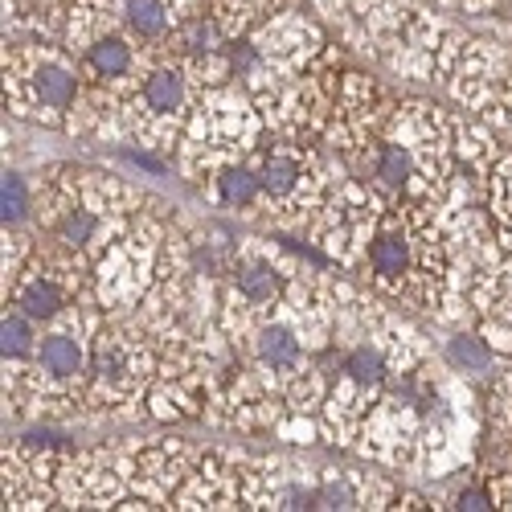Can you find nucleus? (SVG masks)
Segmentation results:
<instances>
[{
    "mask_svg": "<svg viewBox=\"0 0 512 512\" xmlns=\"http://www.w3.org/2000/svg\"><path fill=\"white\" fill-rule=\"evenodd\" d=\"M140 361H136V349L127 345L123 332H103L95 340V353H91V381L111 394L119 390H132L140 381Z\"/></svg>",
    "mask_w": 512,
    "mask_h": 512,
    "instance_id": "1",
    "label": "nucleus"
},
{
    "mask_svg": "<svg viewBox=\"0 0 512 512\" xmlns=\"http://www.w3.org/2000/svg\"><path fill=\"white\" fill-rule=\"evenodd\" d=\"M369 271L381 287L390 291H402L406 279L414 275V238L406 226H394V230H381L373 242H369Z\"/></svg>",
    "mask_w": 512,
    "mask_h": 512,
    "instance_id": "2",
    "label": "nucleus"
},
{
    "mask_svg": "<svg viewBox=\"0 0 512 512\" xmlns=\"http://www.w3.org/2000/svg\"><path fill=\"white\" fill-rule=\"evenodd\" d=\"M25 87H29L33 107H41L46 115H62V111H70L74 99H78V78H74V70L62 66L58 58L29 62V70H25Z\"/></svg>",
    "mask_w": 512,
    "mask_h": 512,
    "instance_id": "3",
    "label": "nucleus"
},
{
    "mask_svg": "<svg viewBox=\"0 0 512 512\" xmlns=\"http://www.w3.org/2000/svg\"><path fill=\"white\" fill-rule=\"evenodd\" d=\"M254 353H259V365L271 369L275 377H295L304 369V345L300 336H295L291 328L283 324H267L259 332V340H254Z\"/></svg>",
    "mask_w": 512,
    "mask_h": 512,
    "instance_id": "4",
    "label": "nucleus"
},
{
    "mask_svg": "<svg viewBox=\"0 0 512 512\" xmlns=\"http://www.w3.org/2000/svg\"><path fill=\"white\" fill-rule=\"evenodd\" d=\"M140 99H144V111L152 119H177L185 107V74L177 66H156L144 78Z\"/></svg>",
    "mask_w": 512,
    "mask_h": 512,
    "instance_id": "5",
    "label": "nucleus"
},
{
    "mask_svg": "<svg viewBox=\"0 0 512 512\" xmlns=\"http://www.w3.org/2000/svg\"><path fill=\"white\" fill-rule=\"evenodd\" d=\"M234 291L242 295V304L267 308L283 295V271L275 263H267V259H246L234 271Z\"/></svg>",
    "mask_w": 512,
    "mask_h": 512,
    "instance_id": "6",
    "label": "nucleus"
},
{
    "mask_svg": "<svg viewBox=\"0 0 512 512\" xmlns=\"http://www.w3.org/2000/svg\"><path fill=\"white\" fill-rule=\"evenodd\" d=\"M37 369L50 381H58V386L62 381H78L82 377V345L70 332H50L37 349Z\"/></svg>",
    "mask_w": 512,
    "mask_h": 512,
    "instance_id": "7",
    "label": "nucleus"
},
{
    "mask_svg": "<svg viewBox=\"0 0 512 512\" xmlns=\"http://www.w3.org/2000/svg\"><path fill=\"white\" fill-rule=\"evenodd\" d=\"M132 66H136L132 46H127L123 37H115V33H103L87 46V70L99 82H119L123 74H132Z\"/></svg>",
    "mask_w": 512,
    "mask_h": 512,
    "instance_id": "8",
    "label": "nucleus"
},
{
    "mask_svg": "<svg viewBox=\"0 0 512 512\" xmlns=\"http://www.w3.org/2000/svg\"><path fill=\"white\" fill-rule=\"evenodd\" d=\"M386 377H390V365L377 345H357L340 361V386H349V390H377Z\"/></svg>",
    "mask_w": 512,
    "mask_h": 512,
    "instance_id": "9",
    "label": "nucleus"
},
{
    "mask_svg": "<svg viewBox=\"0 0 512 512\" xmlns=\"http://www.w3.org/2000/svg\"><path fill=\"white\" fill-rule=\"evenodd\" d=\"M373 177H377L381 189H390V193L410 189V181H414V148L402 144V140H386L377 148Z\"/></svg>",
    "mask_w": 512,
    "mask_h": 512,
    "instance_id": "10",
    "label": "nucleus"
},
{
    "mask_svg": "<svg viewBox=\"0 0 512 512\" xmlns=\"http://www.w3.org/2000/svg\"><path fill=\"white\" fill-rule=\"evenodd\" d=\"M62 304H66V287L54 275H33L17 295V308L33 320H58Z\"/></svg>",
    "mask_w": 512,
    "mask_h": 512,
    "instance_id": "11",
    "label": "nucleus"
},
{
    "mask_svg": "<svg viewBox=\"0 0 512 512\" xmlns=\"http://www.w3.org/2000/svg\"><path fill=\"white\" fill-rule=\"evenodd\" d=\"M259 177H263V193L283 201V197H291L295 189H300L304 164H300V156H291V152H271L263 160V168H259Z\"/></svg>",
    "mask_w": 512,
    "mask_h": 512,
    "instance_id": "12",
    "label": "nucleus"
},
{
    "mask_svg": "<svg viewBox=\"0 0 512 512\" xmlns=\"http://www.w3.org/2000/svg\"><path fill=\"white\" fill-rule=\"evenodd\" d=\"M103 234V218L95 209H87V205H66V213L58 218V242L66 246V250H87L95 238Z\"/></svg>",
    "mask_w": 512,
    "mask_h": 512,
    "instance_id": "13",
    "label": "nucleus"
},
{
    "mask_svg": "<svg viewBox=\"0 0 512 512\" xmlns=\"http://www.w3.org/2000/svg\"><path fill=\"white\" fill-rule=\"evenodd\" d=\"M123 21L140 37H164L168 21H173V9L164 0H123Z\"/></svg>",
    "mask_w": 512,
    "mask_h": 512,
    "instance_id": "14",
    "label": "nucleus"
},
{
    "mask_svg": "<svg viewBox=\"0 0 512 512\" xmlns=\"http://www.w3.org/2000/svg\"><path fill=\"white\" fill-rule=\"evenodd\" d=\"M218 193H222L226 205L246 209V205H254V201L263 197V177L254 173V168L230 164V168H222V177H218Z\"/></svg>",
    "mask_w": 512,
    "mask_h": 512,
    "instance_id": "15",
    "label": "nucleus"
},
{
    "mask_svg": "<svg viewBox=\"0 0 512 512\" xmlns=\"http://www.w3.org/2000/svg\"><path fill=\"white\" fill-rule=\"evenodd\" d=\"M29 209H33L29 181L21 173H5V177H0V222H5V230L21 226L29 218Z\"/></svg>",
    "mask_w": 512,
    "mask_h": 512,
    "instance_id": "16",
    "label": "nucleus"
},
{
    "mask_svg": "<svg viewBox=\"0 0 512 512\" xmlns=\"http://www.w3.org/2000/svg\"><path fill=\"white\" fill-rule=\"evenodd\" d=\"M33 316L25 312H5V324H0V353H5V361H17L33 349Z\"/></svg>",
    "mask_w": 512,
    "mask_h": 512,
    "instance_id": "17",
    "label": "nucleus"
},
{
    "mask_svg": "<svg viewBox=\"0 0 512 512\" xmlns=\"http://www.w3.org/2000/svg\"><path fill=\"white\" fill-rule=\"evenodd\" d=\"M447 361L459 369V373H484L492 365V349L476 336H451L447 340Z\"/></svg>",
    "mask_w": 512,
    "mask_h": 512,
    "instance_id": "18",
    "label": "nucleus"
},
{
    "mask_svg": "<svg viewBox=\"0 0 512 512\" xmlns=\"http://www.w3.org/2000/svg\"><path fill=\"white\" fill-rule=\"evenodd\" d=\"M181 46L185 50H193V54H218L222 50V25L218 21H209V17H197V21H189L185 25V33H181Z\"/></svg>",
    "mask_w": 512,
    "mask_h": 512,
    "instance_id": "19",
    "label": "nucleus"
},
{
    "mask_svg": "<svg viewBox=\"0 0 512 512\" xmlns=\"http://www.w3.org/2000/svg\"><path fill=\"white\" fill-rule=\"evenodd\" d=\"M357 492L345 484V480H328L316 488V508H357Z\"/></svg>",
    "mask_w": 512,
    "mask_h": 512,
    "instance_id": "20",
    "label": "nucleus"
},
{
    "mask_svg": "<svg viewBox=\"0 0 512 512\" xmlns=\"http://www.w3.org/2000/svg\"><path fill=\"white\" fill-rule=\"evenodd\" d=\"M492 504H496V496H492L488 488H480V484L455 492V508H463V512H484V508H492Z\"/></svg>",
    "mask_w": 512,
    "mask_h": 512,
    "instance_id": "21",
    "label": "nucleus"
},
{
    "mask_svg": "<svg viewBox=\"0 0 512 512\" xmlns=\"http://www.w3.org/2000/svg\"><path fill=\"white\" fill-rule=\"evenodd\" d=\"M123 160L132 164V168H144V173H152V177H164V173H168L164 160H156V156H148V152H132V148H123Z\"/></svg>",
    "mask_w": 512,
    "mask_h": 512,
    "instance_id": "22",
    "label": "nucleus"
},
{
    "mask_svg": "<svg viewBox=\"0 0 512 512\" xmlns=\"http://www.w3.org/2000/svg\"><path fill=\"white\" fill-rule=\"evenodd\" d=\"M508 508H512V496H508Z\"/></svg>",
    "mask_w": 512,
    "mask_h": 512,
    "instance_id": "23",
    "label": "nucleus"
}]
</instances>
